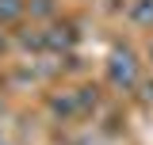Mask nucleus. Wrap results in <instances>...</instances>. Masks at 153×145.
Wrapping results in <instances>:
<instances>
[{"mask_svg":"<svg viewBox=\"0 0 153 145\" xmlns=\"http://www.w3.org/2000/svg\"><path fill=\"white\" fill-rule=\"evenodd\" d=\"M138 19H153V0H142V8H138Z\"/></svg>","mask_w":153,"mask_h":145,"instance_id":"obj_2","label":"nucleus"},{"mask_svg":"<svg viewBox=\"0 0 153 145\" xmlns=\"http://www.w3.org/2000/svg\"><path fill=\"white\" fill-rule=\"evenodd\" d=\"M115 80H119V84H130V80H134V61H130V54L115 57Z\"/></svg>","mask_w":153,"mask_h":145,"instance_id":"obj_1","label":"nucleus"}]
</instances>
